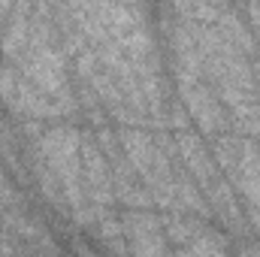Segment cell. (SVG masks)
I'll return each instance as SVG.
<instances>
[{
    "instance_id": "obj_5",
    "label": "cell",
    "mask_w": 260,
    "mask_h": 257,
    "mask_svg": "<svg viewBox=\"0 0 260 257\" xmlns=\"http://www.w3.org/2000/svg\"><path fill=\"white\" fill-rule=\"evenodd\" d=\"M170 251L179 254H224L230 251V242L221 230L209 227L203 215L194 212H160Z\"/></svg>"
},
{
    "instance_id": "obj_4",
    "label": "cell",
    "mask_w": 260,
    "mask_h": 257,
    "mask_svg": "<svg viewBox=\"0 0 260 257\" xmlns=\"http://www.w3.org/2000/svg\"><path fill=\"white\" fill-rule=\"evenodd\" d=\"M0 103L21 124H27V121H52V118L64 115V109L43 88H37L24 73H18L12 64L0 67Z\"/></svg>"
},
{
    "instance_id": "obj_1",
    "label": "cell",
    "mask_w": 260,
    "mask_h": 257,
    "mask_svg": "<svg viewBox=\"0 0 260 257\" xmlns=\"http://www.w3.org/2000/svg\"><path fill=\"white\" fill-rule=\"evenodd\" d=\"M185 24L197 49L200 67L230 118V130L260 139L257 64H251V55L242 46H236L221 27L197 24V21H185Z\"/></svg>"
},
{
    "instance_id": "obj_7",
    "label": "cell",
    "mask_w": 260,
    "mask_h": 257,
    "mask_svg": "<svg viewBox=\"0 0 260 257\" xmlns=\"http://www.w3.org/2000/svg\"><path fill=\"white\" fill-rule=\"evenodd\" d=\"M21 182L9 173V167L0 160V212L6 209H27V197L18 188Z\"/></svg>"
},
{
    "instance_id": "obj_6",
    "label": "cell",
    "mask_w": 260,
    "mask_h": 257,
    "mask_svg": "<svg viewBox=\"0 0 260 257\" xmlns=\"http://www.w3.org/2000/svg\"><path fill=\"white\" fill-rule=\"evenodd\" d=\"M121 230L130 254H170L164 218L154 215V209H124Z\"/></svg>"
},
{
    "instance_id": "obj_2",
    "label": "cell",
    "mask_w": 260,
    "mask_h": 257,
    "mask_svg": "<svg viewBox=\"0 0 260 257\" xmlns=\"http://www.w3.org/2000/svg\"><path fill=\"white\" fill-rule=\"evenodd\" d=\"M173 142H176V148H179V157H182L188 176L194 179V185L200 188V194H203L209 212H212L233 236H251V227H248V221H245V212H242L236 194L230 188V182H227L221 164L215 160L212 148H206L203 139L197 136L194 130L185 127V121H182V124H173Z\"/></svg>"
},
{
    "instance_id": "obj_3",
    "label": "cell",
    "mask_w": 260,
    "mask_h": 257,
    "mask_svg": "<svg viewBox=\"0 0 260 257\" xmlns=\"http://www.w3.org/2000/svg\"><path fill=\"white\" fill-rule=\"evenodd\" d=\"M212 154L236 194L251 233L260 236V139L227 130L212 136Z\"/></svg>"
}]
</instances>
